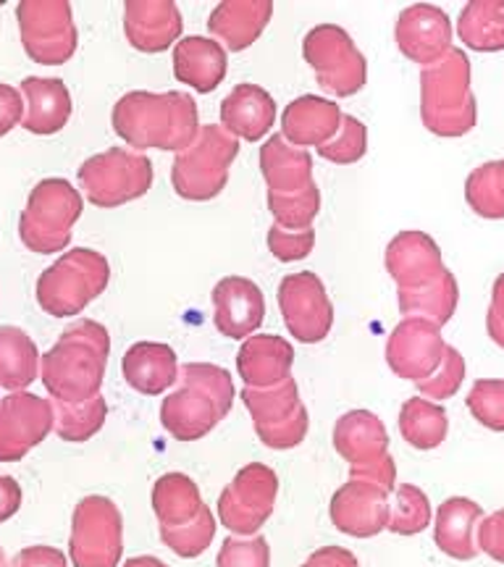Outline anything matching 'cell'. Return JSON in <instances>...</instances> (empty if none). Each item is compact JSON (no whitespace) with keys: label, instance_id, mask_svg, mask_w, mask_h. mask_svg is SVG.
<instances>
[{"label":"cell","instance_id":"obj_21","mask_svg":"<svg viewBox=\"0 0 504 567\" xmlns=\"http://www.w3.org/2000/svg\"><path fill=\"white\" fill-rule=\"evenodd\" d=\"M295 347L284 337L253 334L237 352V373L245 386L271 389L292 379Z\"/></svg>","mask_w":504,"mask_h":567},{"label":"cell","instance_id":"obj_52","mask_svg":"<svg viewBox=\"0 0 504 567\" xmlns=\"http://www.w3.org/2000/svg\"><path fill=\"white\" fill-rule=\"evenodd\" d=\"M21 118H24V97L17 87L0 82V137L17 130Z\"/></svg>","mask_w":504,"mask_h":567},{"label":"cell","instance_id":"obj_53","mask_svg":"<svg viewBox=\"0 0 504 567\" xmlns=\"http://www.w3.org/2000/svg\"><path fill=\"white\" fill-rule=\"evenodd\" d=\"M9 567H69V559L61 549L38 544V547L21 549L19 555L11 559Z\"/></svg>","mask_w":504,"mask_h":567},{"label":"cell","instance_id":"obj_55","mask_svg":"<svg viewBox=\"0 0 504 567\" xmlns=\"http://www.w3.org/2000/svg\"><path fill=\"white\" fill-rule=\"evenodd\" d=\"M300 567H360L358 557L344 547H323L310 555Z\"/></svg>","mask_w":504,"mask_h":567},{"label":"cell","instance_id":"obj_36","mask_svg":"<svg viewBox=\"0 0 504 567\" xmlns=\"http://www.w3.org/2000/svg\"><path fill=\"white\" fill-rule=\"evenodd\" d=\"M53 431L59 439L69 444H82L97 434L109 417V402L105 396H92V400L82 402V405H66V402L53 400Z\"/></svg>","mask_w":504,"mask_h":567},{"label":"cell","instance_id":"obj_23","mask_svg":"<svg viewBox=\"0 0 504 567\" xmlns=\"http://www.w3.org/2000/svg\"><path fill=\"white\" fill-rule=\"evenodd\" d=\"M344 113L329 97L302 95L287 105L281 116V137L295 147H323L337 137Z\"/></svg>","mask_w":504,"mask_h":567},{"label":"cell","instance_id":"obj_19","mask_svg":"<svg viewBox=\"0 0 504 567\" xmlns=\"http://www.w3.org/2000/svg\"><path fill=\"white\" fill-rule=\"evenodd\" d=\"M387 271L397 289H423L446 271L442 250L425 231H400L383 255Z\"/></svg>","mask_w":504,"mask_h":567},{"label":"cell","instance_id":"obj_2","mask_svg":"<svg viewBox=\"0 0 504 567\" xmlns=\"http://www.w3.org/2000/svg\"><path fill=\"white\" fill-rule=\"evenodd\" d=\"M421 118L436 137H463L473 132L479 109L471 87V61L457 48L421 71Z\"/></svg>","mask_w":504,"mask_h":567},{"label":"cell","instance_id":"obj_51","mask_svg":"<svg viewBox=\"0 0 504 567\" xmlns=\"http://www.w3.org/2000/svg\"><path fill=\"white\" fill-rule=\"evenodd\" d=\"M59 339H76V342H84L90 347H95L97 352L105 354L109 358L111 354V334L105 326H101L97 321H90V318H84V321H76L71 323L66 331Z\"/></svg>","mask_w":504,"mask_h":567},{"label":"cell","instance_id":"obj_16","mask_svg":"<svg viewBox=\"0 0 504 567\" xmlns=\"http://www.w3.org/2000/svg\"><path fill=\"white\" fill-rule=\"evenodd\" d=\"M392 492L368 484V481L350 478L331 496L329 515L337 530L352 538L379 536L389 526V505Z\"/></svg>","mask_w":504,"mask_h":567},{"label":"cell","instance_id":"obj_27","mask_svg":"<svg viewBox=\"0 0 504 567\" xmlns=\"http://www.w3.org/2000/svg\"><path fill=\"white\" fill-rule=\"evenodd\" d=\"M229 53L218 40L192 34L174 45V76L195 92L208 95L226 80Z\"/></svg>","mask_w":504,"mask_h":567},{"label":"cell","instance_id":"obj_58","mask_svg":"<svg viewBox=\"0 0 504 567\" xmlns=\"http://www.w3.org/2000/svg\"><path fill=\"white\" fill-rule=\"evenodd\" d=\"M0 567H9V563H6V551H3V547H0Z\"/></svg>","mask_w":504,"mask_h":567},{"label":"cell","instance_id":"obj_54","mask_svg":"<svg viewBox=\"0 0 504 567\" xmlns=\"http://www.w3.org/2000/svg\"><path fill=\"white\" fill-rule=\"evenodd\" d=\"M486 331L492 342L504 350V274L496 276L492 289V305H488L486 316Z\"/></svg>","mask_w":504,"mask_h":567},{"label":"cell","instance_id":"obj_31","mask_svg":"<svg viewBox=\"0 0 504 567\" xmlns=\"http://www.w3.org/2000/svg\"><path fill=\"white\" fill-rule=\"evenodd\" d=\"M40 379V350L19 326H0V389L27 392Z\"/></svg>","mask_w":504,"mask_h":567},{"label":"cell","instance_id":"obj_24","mask_svg":"<svg viewBox=\"0 0 504 567\" xmlns=\"http://www.w3.org/2000/svg\"><path fill=\"white\" fill-rule=\"evenodd\" d=\"M21 97H24V118L21 126L27 132L51 137L59 134L71 118V92L63 80L55 76H27L21 82Z\"/></svg>","mask_w":504,"mask_h":567},{"label":"cell","instance_id":"obj_3","mask_svg":"<svg viewBox=\"0 0 504 567\" xmlns=\"http://www.w3.org/2000/svg\"><path fill=\"white\" fill-rule=\"evenodd\" d=\"M109 281L111 264L105 255L92 247H74L40 274L34 295L48 316L71 318L95 302L109 289Z\"/></svg>","mask_w":504,"mask_h":567},{"label":"cell","instance_id":"obj_1","mask_svg":"<svg viewBox=\"0 0 504 567\" xmlns=\"http://www.w3.org/2000/svg\"><path fill=\"white\" fill-rule=\"evenodd\" d=\"M113 132L132 151L182 153L200 132V111L187 92L134 90L119 97L111 113Z\"/></svg>","mask_w":504,"mask_h":567},{"label":"cell","instance_id":"obj_50","mask_svg":"<svg viewBox=\"0 0 504 567\" xmlns=\"http://www.w3.org/2000/svg\"><path fill=\"white\" fill-rule=\"evenodd\" d=\"M350 478L358 481H368V484H376L387 492H394L397 488V465L392 455H383L379 460H371V463L363 465H352L350 467Z\"/></svg>","mask_w":504,"mask_h":567},{"label":"cell","instance_id":"obj_20","mask_svg":"<svg viewBox=\"0 0 504 567\" xmlns=\"http://www.w3.org/2000/svg\"><path fill=\"white\" fill-rule=\"evenodd\" d=\"M226 413L216 400L203 389L182 384L163 400L161 405V425L172 434L176 442H197L208 436Z\"/></svg>","mask_w":504,"mask_h":567},{"label":"cell","instance_id":"obj_12","mask_svg":"<svg viewBox=\"0 0 504 567\" xmlns=\"http://www.w3.org/2000/svg\"><path fill=\"white\" fill-rule=\"evenodd\" d=\"M279 308L287 331L297 342L318 344L333 326V305L321 276L313 271L289 274L279 284Z\"/></svg>","mask_w":504,"mask_h":567},{"label":"cell","instance_id":"obj_9","mask_svg":"<svg viewBox=\"0 0 504 567\" xmlns=\"http://www.w3.org/2000/svg\"><path fill=\"white\" fill-rule=\"evenodd\" d=\"M105 365L109 358L95 347L76 339H59L51 350L40 354V381L51 400L82 405L101 394Z\"/></svg>","mask_w":504,"mask_h":567},{"label":"cell","instance_id":"obj_22","mask_svg":"<svg viewBox=\"0 0 504 567\" xmlns=\"http://www.w3.org/2000/svg\"><path fill=\"white\" fill-rule=\"evenodd\" d=\"M274 19L271 0H222L208 17V30L226 53H243Z\"/></svg>","mask_w":504,"mask_h":567},{"label":"cell","instance_id":"obj_26","mask_svg":"<svg viewBox=\"0 0 504 567\" xmlns=\"http://www.w3.org/2000/svg\"><path fill=\"white\" fill-rule=\"evenodd\" d=\"M122 373L134 392L161 396L174 384H179V360H176V352L168 344L137 342L126 350Z\"/></svg>","mask_w":504,"mask_h":567},{"label":"cell","instance_id":"obj_43","mask_svg":"<svg viewBox=\"0 0 504 567\" xmlns=\"http://www.w3.org/2000/svg\"><path fill=\"white\" fill-rule=\"evenodd\" d=\"M179 381L182 384H192L203 389V392H208L213 400L222 405L226 415L232 413L234 396H237V392H234L232 373L226 371V368L213 365V363H187L179 368Z\"/></svg>","mask_w":504,"mask_h":567},{"label":"cell","instance_id":"obj_33","mask_svg":"<svg viewBox=\"0 0 504 567\" xmlns=\"http://www.w3.org/2000/svg\"><path fill=\"white\" fill-rule=\"evenodd\" d=\"M151 502L158 523L168 528L189 523L203 507L200 486L184 473H166V476L155 481Z\"/></svg>","mask_w":504,"mask_h":567},{"label":"cell","instance_id":"obj_30","mask_svg":"<svg viewBox=\"0 0 504 567\" xmlns=\"http://www.w3.org/2000/svg\"><path fill=\"white\" fill-rule=\"evenodd\" d=\"M484 517V509L467 496H450L436 513L434 542L436 547L452 559H475L479 544H475V528Z\"/></svg>","mask_w":504,"mask_h":567},{"label":"cell","instance_id":"obj_6","mask_svg":"<svg viewBox=\"0 0 504 567\" xmlns=\"http://www.w3.org/2000/svg\"><path fill=\"white\" fill-rule=\"evenodd\" d=\"M80 187L95 208H122L140 200L153 187L155 172L145 153L132 147H109L80 166Z\"/></svg>","mask_w":504,"mask_h":567},{"label":"cell","instance_id":"obj_17","mask_svg":"<svg viewBox=\"0 0 504 567\" xmlns=\"http://www.w3.org/2000/svg\"><path fill=\"white\" fill-rule=\"evenodd\" d=\"M184 21L174 0H126L124 34L140 53H163L182 38Z\"/></svg>","mask_w":504,"mask_h":567},{"label":"cell","instance_id":"obj_37","mask_svg":"<svg viewBox=\"0 0 504 567\" xmlns=\"http://www.w3.org/2000/svg\"><path fill=\"white\" fill-rule=\"evenodd\" d=\"M465 200L481 218H504V158L479 166L465 182Z\"/></svg>","mask_w":504,"mask_h":567},{"label":"cell","instance_id":"obj_25","mask_svg":"<svg viewBox=\"0 0 504 567\" xmlns=\"http://www.w3.org/2000/svg\"><path fill=\"white\" fill-rule=\"evenodd\" d=\"M260 174L274 195H297L313 187V155L289 145L281 134H274L260 147Z\"/></svg>","mask_w":504,"mask_h":567},{"label":"cell","instance_id":"obj_35","mask_svg":"<svg viewBox=\"0 0 504 567\" xmlns=\"http://www.w3.org/2000/svg\"><path fill=\"white\" fill-rule=\"evenodd\" d=\"M446 431H450V421H446L444 405H439V402L413 396L402 405L400 434L413 450H436L446 439Z\"/></svg>","mask_w":504,"mask_h":567},{"label":"cell","instance_id":"obj_49","mask_svg":"<svg viewBox=\"0 0 504 567\" xmlns=\"http://www.w3.org/2000/svg\"><path fill=\"white\" fill-rule=\"evenodd\" d=\"M475 544H479V551L504 565V509L481 517L479 528H475Z\"/></svg>","mask_w":504,"mask_h":567},{"label":"cell","instance_id":"obj_48","mask_svg":"<svg viewBox=\"0 0 504 567\" xmlns=\"http://www.w3.org/2000/svg\"><path fill=\"white\" fill-rule=\"evenodd\" d=\"M316 247V231L313 229H300L289 231L281 226H271L268 229V250L276 260L281 264H295V260H305Z\"/></svg>","mask_w":504,"mask_h":567},{"label":"cell","instance_id":"obj_32","mask_svg":"<svg viewBox=\"0 0 504 567\" xmlns=\"http://www.w3.org/2000/svg\"><path fill=\"white\" fill-rule=\"evenodd\" d=\"M460 302V289L450 268L423 289H397V305L404 318H423L436 326L450 323Z\"/></svg>","mask_w":504,"mask_h":567},{"label":"cell","instance_id":"obj_56","mask_svg":"<svg viewBox=\"0 0 504 567\" xmlns=\"http://www.w3.org/2000/svg\"><path fill=\"white\" fill-rule=\"evenodd\" d=\"M21 499H24V494H21L17 478L0 476V523L11 520V517L19 513Z\"/></svg>","mask_w":504,"mask_h":567},{"label":"cell","instance_id":"obj_45","mask_svg":"<svg viewBox=\"0 0 504 567\" xmlns=\"http://www.w3.org/2000/svg\"><path fill=\"white\" fill-rule=\"evenodd\" d=\"M465 405L481 425L504 434V381H475L473 389L465 396Z\"/></svg>","mask_w":504,"mask_h":567},{"label":"cell","instance_id":"obj_11","mask_svg":"<svg viewBox=\"0 0 504 567\" xmlns=\"http://www.w3.org/2000/svg\"><path fill=\"white\" fill-rule=\"evenodd\" d=\"M279 476L274 467L250 463L218 496V520L234 536H255L274 515Z\"/></svg>","mask_w":504,"mask_h":567},{"label":"cell","instance_id":"obj_18","mask_svg":"<svg viewBox=\"0 0 504 567\" xmlns=\"http://www.w3.org/2000/svg\"><path fill=\"white\" fill-rule=\"evenodd\" d=\"M213 326L226 339H247L263 326L266 300L260 287L245 276H226L213 289Z\"/></svg>","mask_w":504,"mask_h":567},{"label":"cell","instance_id":"obj_15","mask_svg":"<svg viewBox=\"0 0 504 567\" xmlns=\"http://www.w3.org/2000/svg\"><path fill=\"white\" fill-rule=\"evenodd\" d=\"M394 40L404 59L429 69L452 51V21L439 6H410L397 17Z\"/></svg>","mask_w":504,"mask_h":567},{"label":"cell","instance_id":"obj_4","mask_svg":"<svg viewBox=\"0 0 504 567\" xmlns=\"http://www.w3.org/2000/svg\"><path fill=\"white\" fill-rule=\"evenodd\" d=\"M239 155V140L224 126H200L195 142L176 153L172 166L174 193L182 200L208 203L218 197L229 184L232 163Z\"/></svg>","mask_w":504,"mask_h":567},{"label":"cell","instance_id":"obj_29","mask_svg":"<svg viewBox=\"0 0 504 567\" xmlns=\"http://www.w3.org/2000/svg\"><path fill=\"white\" fill-rule=\"evenodd\" d=\"M333 450L350 467L389 455L387 425L371 410H350L333 425Z\"/></svg>","mask_w":504,"mask_h":567},{"label":"cell","instance_id":"obj_7","mask_svg":"<svg viewBox=\"0 0 504 567\" xmlns=\"http://www.w3.org/2000/svg\"><path fill=\"white\" fill-rule=\"evenodd\" d=\"M124 555V517L109 496L90 494L71 517L69 559L74 567H119Z\"/></svg>","mask_w":504,"mask_h":567},{"label":"cell","instance_id":"obj_47","mask_svg":"<svg viewBox=\"0 0 504 567\" xmlns=\"http://www.w3.org/2000/svg\"><path fill=\"white\" fill-rule=\"evenodd\" d=\"M308 429H310V415H308V408L300 405L295 410L292 415L284 417L279 423H255V434L263 444L268 446V450H295V446H300L305 442V436H308Z\"/></svg>","mask_w":504,"mask_h":567},{"label":"cell","instance_id":"obj_14","mask_svg":"<svg viewBox=\"0 0 504 567\" xmlns=\"http://www.w3.org/2000/svg\"><path fill=\"white\" fill-rule=\"evenodd\" d=\"M446 342L442 326L423 318H404L387 342V363L394 375L418 384L442 365Z\"/></svg>","mask_w":504,"mask_h":567},{"label":"cell","instance_id":"obj_39","mask_svg":"<svg viewBox=\"0 0 504 567\" xmlns=\"http://www.w3.org/2000/svg\"><path fill=\"white\" fill-rule=\"evenodd\" d=\"M394 499L389 505V526L397 536H415L429 528L431 523V502L429 494L413 484H400L394 488Z\"/></svg>","mask_w":504,"mask_h":567},{"label":"cell","instance_id":"obj_46","mask_svg":"<svg viewBox=\"0 0 504 567\" xmlns=\"http://www.w3.org/2000/svg\"><path fill=\"white\" fill-rule=\"evenodd\" d=\"M216 567H271V547L268 538L255 536H229L222 544L216 557Z\"/></svg>","mask_w":504,"mask_h":567},{"label":"cell","instance_id":"obj_40","mask_svg":"<svg viewBox=\"0 0 504 567\" xmlns=\"http://www.w3.org/2000/svg\"><path fill=\"white\" fill-rule=\"evenodd\" d=\"M216 517H213L210 507L203 505L200 513L192 517L184 526H161V542L182 559L200 557L205 549L210 547L213 536H216Z\"/></svg>","mask_w":504,"mask_h":567},{"label":"cell","instance_id":"obj_38","mask_svg":"<svg viewBox=\"0 0 504 567\" xmlns=\"http://www.w3.org/2000/svg\"><path fill=\"white\" fill-rule=\"evenodd\" d=\"M239 396H243L247 413L253 415V423H279L302 405L300 386L295 379H287L284 384L271 389L245 386Z\"/></svg>","mask_w":504,"mask_h":567},{"label":"cell","instance_id":"obj_42","mask_svg":"<svg viewBox=\"0 0 504 567\" xmlns=\"http://www.w3.org/2000/svg\"><path fill=\"white\" fill-rule=\"evenodd\" d=\"M366 153H368V130L360 118L350 116V113H344L337 137L326 142L323 147H318V155H321L323 161L337 163V166L358 163Z\"/></svg>","mask_w":504,"mask_h":567},{"label":"cell","instance_id":"obj_10","mask_svg":"<svg viewBox=\"0 0 504 567\" xmlns=\"http://www.w3.org/2000/svg\"><path fill=\"white\" fill-rule=\"evenodd\" d=\"M24 53L42 66H63L80 45L69 0H21L17 6Z\"/></svg>","mask_w":504,"mask_h":567},{"label":"cell","instance_id":"obj_5","mask_svg":"<svg viewBox=\"0 0 504 567\" xmlns=\"http://www.w3.org/2000/svg\"><path fill=\"white\" fill-rule=\"evenodd\" d=\"M84 200L80 189L66 179H42L27 197V208L19 218L21 245L30 252L53 255L71 245V229L82 218Z\"/></svg>","mask_w":504,"mask_h":567},{"label":"cell","instance_id":"obj_34","mask_svg":"<svg viewBox=\"0 0 504 567\" xmlns=\"http://www.w3.org/2000/svg\"><path fill=\"white\" fill-rule=\"evenodd\" d=\"M457 34L471 51H504V0H471L460 11Z\"/></svg>","mask_w":504,"mask_h":567},{"label":"cell","instance_id":"obj_28","mask_svg":"<svg viewBox=\"0 0 504 567\" xmlns=\"http://www.w3.org/2000/svg\"><path fill=\"white\" fill-rule=\"evenodd\" d=\"M276 103L260 84H237L222 103V126L232 137L258 142L274 130Z\"/></svg>","mask_w":504,"mask_h":567},{"label":"cell","instance_id":"obj_13","mask_svg":"<svg viewBox=\"0 0 504 567\" xmlns=\"http://www.w3.org/2000/svg\"><path fill=\"white\" fill-rule=\"evenodd\" d=\"M55 423L53 400L32 392L0 396V463H19L51 436Z\"/></svg>","mask_w":504,"mask_h":567},{"label":"cell","instance_id":"obj_57","mask_svg":"<svg viewBox=\"0 0 504 567\" xmlns=\"http://www.w3.org/2000/svg\"><path fill=\"white\" fill-rule=\"evenodd\" d=\"M122 567H168L166 563H161L158 557H151V555H142V557H132L126 559Z\"/></svg>","mask_w":504,"mask_h":567},{"label":"cell","instance_id":"obj_8","mask_svg":"<svg viewBox=\"0 0 504 567\" xmlns=\"http://www.w3.org/2000/svg\"><path fill=\"white\" fill-rule=\"evenodd\" d=\"M302 55L313 69L318 87L326 95L352 97L366 87L368 63L350 32L337 24H318L305 34Z\"/></svg>","mask_w":504,"mask_h":567},{"label":"cell","instance_id":"obj_44","mask_svg":"<svg viewBox=\"0 0 504 567\" xmlns=\"http://www.w3.org/2000/svg\"><path fill=\"white\" fill-rule=\"evenodd\" d=\"M463 379H465V358L460 354L457 347L446 344L442 365H439L425 381H418L415 386H418V392H421V396H425V400L439 402V405H442L444 400H450V396L460 392Z\"/></svg>","mask_w":504,"mask_h":567},{"label":"cell","instance_id":"obj_41","mask_svg":"<svg viewBox=\"0 0 504 567\" xmlns=\"http://www.w3.org/2000/svg\"><path fill=\"white\" fill-rule=\"evenodd\" d=\"M268 210H271L274 224L281 226V229H313L318 210H321V189H318V184H313V187L297 195L268 193Z\"/></svg>","mask_w":504,"mask_h":567}]
</instances>
